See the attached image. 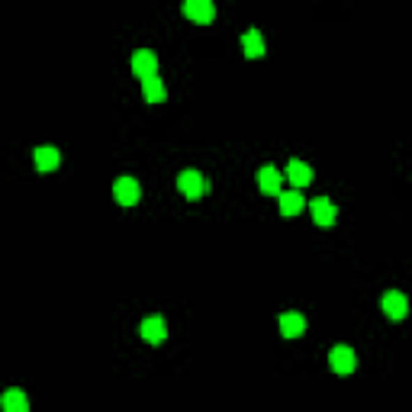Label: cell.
I'll return each mask as SVG.
<instances>
[{"label": "cell", "instance_id": "obj_12", "mask_svg": "<svg viewBox=\"0 0 412 412\" xmlns=\"http://www.w3.org/2000/svg\"><path fill=\"white\" fill-rule=\"evenodd\" d=\"M0 409L3 412H29V399H26L23 390H7L3 399H0Z\"/></svg>", "mask_w": 412, "mask_h": 412}, {"label": "cell", "instance_id": "obj_2", "mask_svg": "<svg viewBox=\"0 0 412 412\" xmlns=\"http://www.w3.org/2000/svg\"><path fill=\"white\" fill-rule=\"evenodd\" d=\"M113 197H116L119 206H135L139 197H142V187L135 177H119L116 184H113Z\"/></svg>", "mask_w": 412, "mask_h": 412}, {"label": "cell", "instance_id": "obj_1", "mask_svg": "<svg viewBox=\"0 0 412 412\" xmlns=\"http://www.w3.org/2000/svg\"><path fill=\"white\" fill-rule=\"evenodd\" d=\"M177 187H181V194H184V197H190V200H200V197L210 190V181H206L200 171L187 168V171H181V177H177Z\"/></svg>", "mask_w": 412, "mask_h": 412}, {"label": "cell", "instance_id": "obj_7", "mask_svg": "<svg viewBox=\"0 0 412 412\" xmlns=\"http://www.w3.org/2000/svg\"><path fill=\"white\" fill-rule=\"evenodd\" d=\"M328 364H332L335 374H351L354 370V351L348 345H335L332 351H328Z\"/></svg>", "mask_w": 412, "mask_h": 412}, {"label": "cell", "instance_id": "obj_4", "mask_svg": "<svg viewBox=\"0 0 412 412\" xmlns=\"http://www.w3.org/2000/svg\"><path fill=\"white\" fill-rule=\"evenodd\" d=\"M132 71L139 77H152V75H158V59H155V52L152 49H139L132 55Z\"/></svg>", "mask_w": 412, "mask_h": 412}, {"label": "cell", "instance_id": "obj_13", "mask_svg": "<svg viewBox=\"0 0 412 412\" xmlns=\"http://www.w3.org/2000/svg\"><path fill=\"white\" fill-rule=\"evenodd\" d=\"M142 93L148 103H165V97H168V91H165V84H161V77L152 75L142 81Z\"/></svg>", "mask_w": 412, "mask_h": 412}, {"label": "cell", "instance_id": "obj_15", "mask_svg": "<svg viewBox=\"0 0 412 412\" xmlns=\"http://www.w3.org/2000/svg\"><path fill=\"white\" fill-rule=\"evenodd\" d=\"M242 49L248 59H261V55H264V36H261L258 29H248V33L242 36Z\"/></svg>", "mask_w": 412, "mask_h": 412}, {"label": "cell", "instance_id": "obj_16", "mask_svg": "<svg viewBox=\"0 0 412 412\" xmlns=\"http://www.w3.org/2000/svg\"><path fill=\"white\" fill-rule=\"evenodd\" d=\"M306 200L300 190H287V194H280V213L284 216H296V213H303Z\"/></svg>", "mask_w": 412, "mask_h": 412}, {"label": "cell", "instance_id": "obj_5", "mask_svg": "<svg viewBox=\"0 0 412 412\" xmlns=\"http://www.w3.org/2000/svg\"><path fill=\"white\" fill-rule=\"evenodd\" d=\"M310 213H312V219H316L319 226H332V222H335V216H338L335 203L328 200V197H316V200L310 203Z\"/></svg>", "mask_w": 412, "mask_h": 412}, {"label": "cell", "instance_id": "obj_3", "mask_svg": "<svg viewBox=\"0 0 412 412\" xmlns=\"http://www.w3.org/2000/svg\"><path fill=\"white\" fill-rule=\"evenodd\" d=\"M258 187L261 194H284V177H280V171L274 168V165H264V168L258 171Z\"/></svg>", "mask_w": 412, "mask_h": 412}, {"label": "cell", "instance_id": "obj_8", "mask_svg": "<svg viewBox=\"0 0 412 412\" xmlns=\"http://www.w3.org/2000/svg\"><path fill=\"white\" fill-rule=\"evenodd\" d=\"M184 13L194 20V23H210V20L216 17V7H213L210 0H187Z\"/></svg>", "mask_w": 412, "mask_h": 412}, {"label": "cell", "instance_id": "obj_10", "mask_svg": "<svg viewBox=\"0 0 412 412\" xmlns=\"http://www.w3.org/2000/svg\"><path fill=\"white\" fill-rule=\"evenodd\" d=\"M280 332H284V338H300L306 332V319L300 312H284L280 316Z\"/></svg>", "mask_w": 412, "mask_h": 412}, {"label": "cell", "instance_id": "obj_11", "mask_svg": "<svg viewBox=\"0 0 412 412\" xmlns=\"http://www.w3.org/2000/svg\"><path fill=\"white\" fill-rule=\"evenodd\" d=\"M287 177H290V181H293V187L300 190V187L312 184V168H310V165H303L300 158H293L290 165H287Z\"/></svg>", "mask_w": 412, "mask_h": 412}, {"label": "cell", "instance_id": "obj_6", "mask_svg": "<svg viewBox=\"0 0 412 412\" xmlns=\"http://www.w3.org/2000/svg\"><path fill=\"white\" fill-rule=\"evenodd\" d=\"M142 338L148 345H161V342L168 338V322L161 319V316H148V319L142 322Z\"/></svg>", "mask_w": 412, "mask_h": 412}, {"label": "cell", "instance_id": "obj_14", "mask_svg": "<svg viewBox=\"0 0 412 412\" xmlns=\"http://www.w3.org/2000/svg\"><path fill=\"white\" fill-rule=\"evenodd\" d=\"M59 148H52V145H43V148H36V168L39 171H55L59 168Z\"/></svg>", "mask_w": 412, "mask_h": 412}, {"label": "cell", "instance_id": "obj_9", "mask_svg": "<svg viewBox=\"0 0 412 412\" xmlns=\"http://www.w3.org/2000/svg\"><path fill=\"white\" fill-rule=\"evenodd\" d=\"M380 306H383V312H387L390 319H403L406 310H409V303H406V296L403 293H383V300H380Z\"/></svg>", "mask_w": 412, "mask_h": 412}]
</instances>
